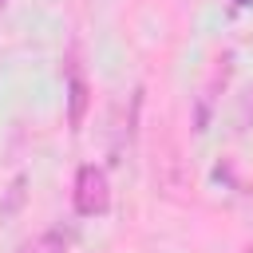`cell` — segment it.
<instances>
[{"label": "cell", "instance_id": "5b68a950", "mask_svg": "<svg viewBox=\"0 0 253 253\" xmlns=\"http://www.w3.org/2000/svg\"><path fill=\"white\" fill-rule=\"evenodd\" d=\"M0 4H4V0H0Z\"/></svg>", "mask_w": 253, "mask_h": 253}, {"label": "cell", "instance_id": "277c9868", "mask_svg": "<svg viewBox=\"0 0 253 253\" xmlns=\"http://www.w3.org/2000/svg\"><path fill=\"white\" fill-rule=\"evenodd\" d=\"M237 4H253V0H237Z\"/></svg>", "mask_w": 253, "mask_h": 253}, {"label": "cell", "instance_id": "3957f363", "mask_svg": "<svg viewBox=\"0 0 253 253\" xmlns=\"http://www.w3.org/2000/svg\"><path fill=\"white\" fill-rule=\"evenodd\" d=\"M83 111H87V83L79 75H71V126L83 123Z\"/></svg>", "mask_w": 253, "mask_h": 253}, {"label": "cell", "instance_id": "6da1fadb", "mask_svg": "<svg viewBox=\"0 0 253 253\" xmlns=\"http://www.w3.org/2000/svg\"><path fill=\"white\" fill-rule=\"evenodd\" d=\"M107 206H111L107 174L99 166H79V174H75V210L83 217H95V213H107Z\"/></svg>", "mask_w": 253, "mask_h": 253}, {"label": "cell", "instance_id": "7a4b0ae2", "mask_svg": "<svg viewBox=\"0 0 253 253\" xmlns=\"http://www.w3.org/2000/svg\"><path fill=\"white\" fill-rule=\"evenodd\" d=\"M20 253H67V241H63V233L47 229V233H40V237L24 241V245H20Z\"/></svg>", "mask_w": 253, "mask_h": 253}]
</instances>
